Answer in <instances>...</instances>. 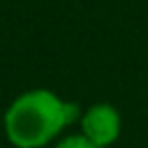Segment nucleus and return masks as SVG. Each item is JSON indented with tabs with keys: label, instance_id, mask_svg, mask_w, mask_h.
Returning a JSON list of instances; mask_svg holds the SVG:
<instances>
[{
	"label": "nucleus",
	"instance_id": "nucleus-1",
	"mask_svg": "<svg viewBox=\"0 0 148 148\" xmlns=\"http://www.w3.org/2000/svg\"><path fill=\"white\" fill-rule=\"evenodd\" d=\"M81 118L74 102L46 88H32L14 97L2 116L5 136L16 148H44L67 125Z\"/></svg>",
	"mask_w": 148,
	"mask_h": 148
},
{
	"label": "nucleus",
	"instance_id": "nucleus-2",
	"mask_svg": "<svg viewBox=\"0 0 148 148\" xmlns=\"http://www.w3.org/2000/svg\"><path fill=\"white\" fill-rule=\"evenodd\" d=\"M79 123H81V134L99 148H109L111 143H116V139L120 136V130H123L118 109L106 102L88 106L81 113Z\"/></svg>",
	"mask_w": 148,
	"mask_h": 148
},
{
	"label": "nucleus",
	"instance_id": "nucleus-3",
	"mask_svg": "<svg viewBox=\"0 0 148 148\" xmlns=\"http://www.w3.org/2000/svg\"><path fill=\"white\" fill-rule=\"evenodd\" d=\"M53 148H99V146H95V143H90L83 134H69V136H65V139H60Z\"/></svg>",
	"mask_w": 148,
	"mask_h": 148
}]
</instances>
